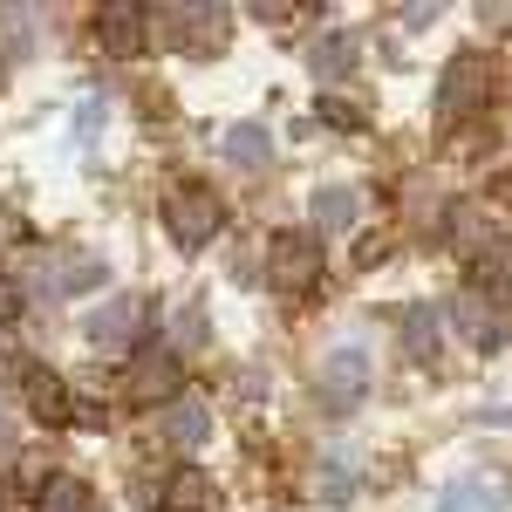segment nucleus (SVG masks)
I'll return each instance as SVG.
<instances>
[{
  "mask_svg": "<svg viewBox=\"0 0 512 512\" xmlns=\"http://www.w3.org/2000/svg\"><path fill=\"white\" fill-rule=\"evenodd\" d=\"M205 506H212V478L198 472V465H178V472L164 478L158 512H205Z\"/></svg>",
  "mask_w": 512,
  "mask_h": 512,
  "instance_id": "obj_12",
  "label": "nucleus"
},
{
  "mask_svg": "<svg viewBox=\"0 0 512 512\" xmlns=\"http://www.w3.org/2000/svg\"><path fill=\"white\" fill-rule=\"evenodd\" d=\"M506 499H499V485L492 478H458V485H444V499H437V512H499Z\"/></svg>",
  "mask_w": 512,
  "mask_h": 512,
  "instance_id": "obj_15",
  "label": "nucleus"
},
{
  "mask_svg": "<svg viewBox=\"0 0 512 512\" xmlns=\"http://www.w3.org/2000/svg\"><path fill=\"white\" fill-rule=\"evenodd\" d=\"M369 383H376V369H369V349H355V342H335V349L315 362V396L328 410L369 403Z\"/></svg>",
  "mask_w": 512,
  "mask_h": 512,
  "instance_id": "obj_1",
  "label": "nucleus"
},
{
  "mask_svg": "<svg viewBox=\"0 0 512 512\" xmlns=\"http://www.w3.org/2000/svg\"><path fill=\"white\" fill-rule=\"evenodd\" d=\"M349 62H355V35H349V28L321 35V41H315V55H308V69H315V76H342Z\"/></svg>",
  "mask_w": 512,
  "mask_h": 512,
  "instance_id": "obj_19",
  "label": "nucleus"
},
{
  "mask_svg": "<svg viewBox=\"0 0 512 512\" xmlns=\"http://www.w3.org/2000/svg\"><path fill=\"white\" fill-rule=\"evenodd\" d=\"M41 512H96V492H89V485H82V478H48V485H41Z\"/></svg>",
  "mask_w": 512,
  "mask_h": 512,
  "instance_id": "obj_18",
  "label": "nucleus"
},
{
  "mask_svg": "<svg viewBox=\"0 0 512 512\" xmlns=\"http://www.w3.org/2000/svg\"><path fill=\"white\" fill-rule=\"evenodd\" d=\"M485 89H492V69L478 62V55H458L444 76H437V96H431V110L437 123H458V117H472L478 103H485Z\"/></svg>",
  "mask_w": 512,
  "mask_h": 512,
  "instance_id": "obj_5",
  "label": "nucleus"
},
{
  "mask_svg": "<svg viewBox=\"0 0 512 512\" xmlns=\"http://www.w3.org/2000/svg\"><path fill=\"white\" fill-rule=\"evenodd\" d=\"M164 233L178 239V246H205V239L219 233V198L192 185V178H178L171 192H164Z\"/></svg>",
  "mask_w": 512,
  "mask_h": 512,
  "instance_id": "obj_4",
  "label": "nucleus"
},
{
  "mask_svg": "<svg viewBox=\"0 0 512 512\" xmlns=\"http://www.w3.org/2000/svg\"><path fill=\"white\" fill-rule=\"evenodd\" d=\"M0 233H7V239H28V226H21L14 212H0Z\"/></svg>",
  "mask_w": 512,
  "mask_h": 512,
  "instance_id": "obj_24",
  "label": "nucleus"
},
{
  "mask_svg": "<svg viewBox=\"0 0 512 512\" xmlns=\"http://www.w3.org/2000/svg\"><path fill=\"white\" fill-rule=\"evenodd\" d=\"M96 41H103V55H137L144 41H151V14L144 7H130V0H117V7H103L96 14Z\"/></svg>",
  "mask_w": 512,
  "mask_h": 512,
  "instance_id": "obj_9",
  "label": "nucleus"
},
{
  "mask_svg": "<svg viewBox=\"0 0 512 512\" xmlns=\"http://www.w3.org/2000/svg\"><path fill=\"white\" fill-rule=\"evenodd\" d=\"M178 383H185V362L171 349H144L137 369H130V396L137 403H178Z\"/></svg>",
  "mask_w": 512,
  "mask_h": 512,
  "instance_id": "obj_7",
  "label": "nucleus"
},
{
  "mask_svg": "<svg viewBox=\"0 0 512 512\" xmlns=\"http://www.w3.org/2000/svg\"><path fill=\"white\" fill-rule=\"evenodd\" d=\"M472 294L478 301H512V239L485 233L472 253Z\"/></svg>",
  "mask_w": 512,
  "mask_h": 512,
  "instance_id": "obj_8",
  "label": "nucleus"
},
{
  "mask_svg": "<svg viewBox=\"0 0 512 512\" xmlns=\"http://www.w3.org/2000/svg\"><path fill=\"white\" fill-rule=\"evenodd\" d=\"M14 383H21V396L35 403L48 424H69V390H62V376L48 362H14Z\"/></svg>",
  "mask_w": 512,
  "mask_h": 512,
  "instance_id": "obj_11",
  "label": "nucleus"
},
{
  "mask_svg": "<svg viewBox=\"0 0 512 512\" xmlns=\"http://www.w3.org/2000/svg\"><path fill=\"white\" fill-rule=\"evenodd\" d=\"M144 321H158V301H151V294H117V301H103V308L89 315V349H130Z\"/></svg>",
  "mask_w": 512,
  "mask_h": 512,
  "instance_id": "obj_6",
  "label": "nucleus"
},
{
  "mask_svg": "<svg viewBox=\"0 0 512 512\" xmlns=\"http://www.w3.org/2000/svg\"><path fill=\"white\" fill-rule=\"evenodd\" d=\"M41 301H69V294H89V287H103V253H89V246H55V253H41L35 274H28Z\"/></svg>",
  "mask_w": 512,
  "mask_h": 512,
  "instance_id": "obj_2",
  "label": "nucleus"
},
{
  "mask_svg": "<svg viewBox=\"0 0 512 512\" xmlns=\"http://www.w3.org/2000/svg\"><path fill=\"white\" fill-rule=\"evenodd\" d=\"M308 212H315V239H321V233H342V226H355V212H362V198H355L349 185H321Z\"/></svg>",
  "mask_w": 512,
  "mask_h": 512,
  "instance_id": "obj_14",
  "label": "nucleus"
},
{
  "mask_svg": "<svg viewBox=\"0 0 512 512\" xmlns=\"http://www.w3.org/2000/svg\"><path fill=\"white\" fill-rule=\"evenodd\" d=\"M178 21H185V28H178V41H185V48H219V41H226V7H185V14H178Z\"/></svg>",
  "mask_w": 512,
  "mask_h": 512,
  "instance_id": "obj_16",
  "label": "nucleus"
},
{
  "mask_svg": "<svg viewBox=\"0 0 512 512\" xmlns=\"http://www.w3.org/2000/svg\"><path fill=\"white\" fill-rule=\"evenodd\" d=\"M396 328H403V349L417 355V362H431V355H437V308H403Z\"/></svg>",
  "mask_w": 512,
  "mask_h": 512,
  "instance_id": "obj_17",
  "label": "nucleus"
},
{
  "mask_svg": "<svg viewBox=\"0 0 512 512\" xmlns=\"http://www.w3.org/2000/svg\"><path fill=\"white\" fill-rule=\"evenodd\" d=\"M226 158H233V164H267V158H274V137H267L260 123H239L233 137H226Z\"/></svg>",
  "mask_w": 512,
  "mask_h": 512,
  "instance_id": "obj_20",
  "label": "nucleus"
},
{
  "mask_svg": "<svg viewBox=\"0 0 512 512\" xmlns=\"http://www.w3.org/2000/svg\"><path fill=\"white\" fill-rule=\"evenodd\" d=\"M21 315V294H14V280H0V321Z\"/></svg>",
  "mask_w": 512,
  "mask_h": 512,
  "instance_id": "obj_23",
  "label": "nucleus"
},
{
  "mask_svg": "<svg viewBox=\"0 0 512 512\" xmlns=\"http://www.w3.org/2000/svg\"><path fill=\"white\" fill-rule=\"evenodd\" d=\"M315 123H328V130H369V110L349 103V96H315Z\"/></svg>",
  "mask_w": 512,
  "mask_h": 512,
  "instance_id": "obj_21",
  "label": "nucleus"
},
{
  "mask_svg": "<svg viewBox=\"0 0 512 512\" xmlns=\"http://www.w3.org/2000/svg\"><path fill=\"white\" fill-rule=\"evenodd\" d=\"M315 280H321V239L315 233H274V246H267V287L287 294V301H301Z\"/></svg>",
  "mask_w": 512,
  "mask_h": 512,
  "instance_id": "obj_3",
  "label": "nucleus"
},
{
  "mask_svg": "<svg viewBox=\"0 0 512 512\" xmlns=\"http://www.w3.org/2000/svg\"><path fill=\"white\" fill-rule=\"evenodd\" d=\"M14 458H21V431H14V424H7V417H0V472H7V465H14Z\"/></svg>",
  "mask_w": 512,
  "mask_h": 512,
  "instance_id": "obj_22",
  "label": "nucleus"
},
{
  "mask_svg": "<svg viewBox=\"0 0 512 512\" xmlns=\"http://www.w3.org/2000/svg\"><path fill=\"white\" fill-rule=\"evenodd\" d=\"M451 321H458V335H465L478 355L506 349V321H499V308H492V301H478V294H458V301H451Z\"/></svg>",
  "mask_w": 512,
  "mask_h": 512,
  "instance_id": "obj_10",
  "label": "nucleus"
},
{
  "mask_svg": "<svg viewBox=\"0 0 512 512\" xmlns=\"http://www.w3.org/2000/svg\"><path fill=\"white\" fill-rule=\"evenodd\" d=\"M164 437H171V444H185V451H198V444L212 437V410H205V403H192V396L164 403Z\"/></svg>",
  "mask_w": 512,
  "mask_h": 512,
  "instance_id": "obj_13",
  "label": "nucleus"
}]
</instances>
